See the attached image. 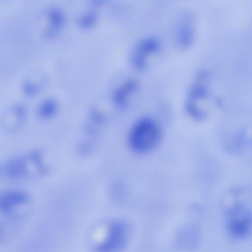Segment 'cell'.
I'll return each mask as SVG.
<instances>
[{
  "label": "cell",
  "mask_w": 252,
  "mask_h": 252,
  "mask_svg": "<svg viewBox=\"0 0 252 252\" xmlns=\"http://www.w3.org/2000/svg\"><path fill=\"white\" fill-rule=\"evenodd\" d=\"M160 130L157 123L149 118L138 120L132 126L128 135V144L137 153L150 151L158 143Z\"/></svg>",
  "instance_id": "6da1fadb"
},
{
  "label": "cell",
  "mask_w": 252,
  "mask_h": 252,
  "mask_svg": "<svg viewBox=\"0 0 252 252\" xmlns=\"http://www.w3.org/2000/svg\"><path fill=\"white\" fill-rule=\"evenodd\" d=\"M224 215L225 230L230 238L243 240L252 234V211L249 206L231 210Z\"/></svg>",
  "instance_id": "7a4b0ae2"
},
{
  "label": "cell",
  "mask_w": 252,
  "mask_h": 252,
  "mask_svg": "<svg viewBox=\"0 0 252 252\" xmlns=\"http://www.w3.org/2000/svg\"><path fill=\"white\" fill-rule=\"evenodd\" d=\"M31 154L25 156H16L9 159L4 164V174L9 178L18 180L31 176L30 166Z\"/></svg>",
  "instance_id": "3957f363"
},
{
  "label": "cell",
  "mask_w": 252,
  "mask_h": 252,
  "mask_svg": "<svg viewBox=\"0 0 252 252\" xmlns=\"http://www.w3.org/2000/svg\"><path fill=\"white\" fill-rule=\"evenodd\" d=\"M28 195L22 191L10 190L4 191L0 197V208L4 212H9L14 208L26 203Z\"/></svg>",
  "instance_id": "277c9868"
},
{
  "label": "cell",
  "mask_w": 252,
  "mask_h": 252,
  "mask_svg": "<svg viewBox=\"0 0 252 252\" xmlns=\"http://www.w3.org/2000/svg\"><path fill=\"white\" fill-rule=\"evenodd\" d=\"M246 139V135L244 131L236 132L228 139V141L226 143V148L232 152L240 151L244 146Z\"/></svg>",
  "instance_id": "5b68a950"
},
{
  "label": "cell",
  "mask_w": 252,
  "mask_h": 252,
  "mask_svg": "<svg viewBox=\"0 0 252 252\" xmlns=\"http://www.w3.org/2000/svg\"><path fill=\"white\" fill-rule=\"evenodd\" d=\"M57 109V106L54 101H47L40 106L38 110V115L41 119L47 120L55 115Z\"/></svg>",
  "instance_id": "8992f818"
}]
</instances>
